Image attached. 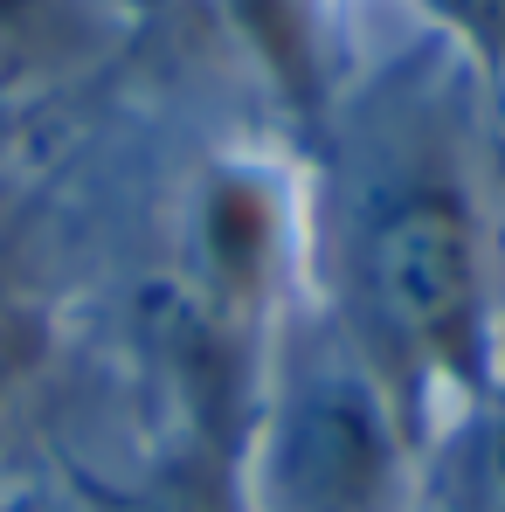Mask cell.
<instances>
[{
  "label": "cell",
  "instance_id": "obj_1",
  "mask_svg": "<svg viewBox=\"0 0 505 512\" xmlns=\"http://www.w3.org/2000/svg\"><path fill=\"white\" fill-rule=\"evenodd\" d=\"M319 305L346 326L422 436L505 374V236L478 70L450 42L374 70L326 125Z\"/></svg>",
  "mask_w": 505,
  "mask_h": 512
},
{
  "label": "cell",
  "instance_id": "obj_2",
  "mask_svg": "<svg viewBox=\"0 0 505 512\" xmlns=\"http://www.w3.org/2000/svg\"><path fill=\"white\" fill-rule=\"evenodd\" d=\"M243 512H422V423L319 291L263 326L236 423Z\"/></svg>",
  "mask_w": 505,
  "mask_h": 512
},
{
  "label": "cell",
  "instance_id": "obj_3",
  "mask_svg": "<svg viewBox=\"0 0 505 512\" xmlns=\"http://www.w3.org/2000/svg\"><path fill=\"white\" fill-rule=\"evenodd\" d=\"M422 512H505V374L429 423Z\"/></svg>",
  "mask_w": 505,
  "mask_h": 512
},
{
  "label": "cell",
  "instance_id": "obj_4",
  "mask_svg": "<svg viewBox=\"0 0 505 512\" xmlns=\"http://www.w3.org/2000/svg\"><path fill=\"white\" fill-rule=\"evenodd\" d=\"M97 42V0H0V90L49 84Z\"/></svg>",
  "mask_w": 505,
  "mask_h": 512
},
{
  "label": "cell",
  "instance_id": "obj_5",
  "mask_svg": "<svg viewBox=\"0 0 505 512\" xmlns=\"http://www.w3.org/2000/svg\"><path fill=\"white\" fill-rule=\"evenodd\" d=\"M104 512H243L229 450H173L139 485H125Z\"/></svg>",
  "mask_w": 505,
  "mask_h": 512
},
{
  "label": "cell",
  "instance_id": "obj_6",
  "mask_svg": "<svg viewBox=\"0 0 505 512\" xmlns=\"http://www.w3.org/2000/svg\"><path fill=\"white\" fill-rule=\"evenodd\" d=\"M416 14L478 70V84L505 90V0H416Z\"/></svg>",
  "mask_w": 505,
  "mask_h": 512
},
{
  "label": "cell",
  "instance_id": "obj_7",
  "mask_svg": "<svg viewBox=\"0 0 505 512\" xmlns=\"http://www.w3.org/2000/svg\"><path fill=\"white\" fill-rule=\"evenodd\" d=\"M35 353V326H28V312H21V298H7L0 291V388L21 374V360Z\"/></svg>",
  "mask_w": 505,
  "mask_h": 512
}]
</instances>
